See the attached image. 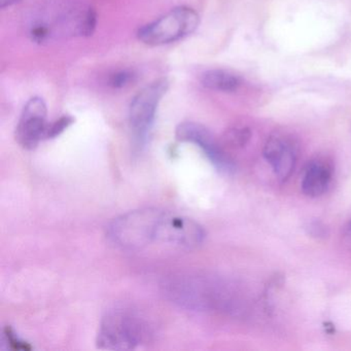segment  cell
Wrapping results in <instances>:
<instances>
[{
    "instance_id": "5",
    "label": "cell",
    "mask_w": 351,
    "mask_h": 351,
    "mask_svg": "<svg viewBox=\"0 0 351 351\" xmlns=\"http://www.w3.org/2000/svg\"><path fill=\"white\" fill-rule=\"evenodd\" d=\"M176 136L180 143H193L200 147L207 159L219 171L232 173L235 170V164L232 158L215 138L213 133L203 125L193 122L182 123L176 128Z\"/></svg>"
},
{
    "instance_id": "2",
    "label": "cell",
    "mask_w": 351,
    "mask_h": 351,
    "mask_svg": "<svg viewBox=\"0 0 351 351\" xmlns=\"http://www.w3.org/2000/svg\"><path fill=\"white\" fill-rule=\"evenodd\" d=\"M149 336L151 328L143 316L126 308H116L102 318L97 346L108 350H129L147 342Z\"/></svg>"
},
{
    "instance_id": "10",
    "label": "cell",
    "mask_w": 351,
    "mask_h": 351,
    "mask_svg": "<svg viewBox=\"0 0 351 351\" xmlns=\"http://www.w3.org/2000/svg\"><path fill=\"white\" fill-rule=\"evenodd\" d=\"M136 80V73L130 69H124V71H116L110 75L108 79V85L114 89H123L128 87L131 84L134 83Z\"/></svg>"
},
{
    "instance_id": "1",
    "label": "cell",
    "mask_w": 351,
    "mask_h": 351,
    "mask_svg": "<svg viewBox=\"0 0 351 351\" xmlns=\"http://www.w3.org/2000/svg\"><path fill=\"white\" fill-rule=\"evenodd\" d=\"M166 213L156 208L129 211L116 217L108 227V237L118 247L141 250L160 244Z\"/></svg>"
},
{
    "instance_id": "16",
    "label": "cell",
    "mask_w": 351,
    "mask_h": 351,
    "mask_svg": "<svg viewBox=\"0 0 351 351\" xmlns=\"http://www.w3.org/2000/svg\"><path fill=\"white\" fill-rule=\"evenodd\" d=\"M343 238H344L345 244L351 250V219L345 228Z\"/></svg>"
},
{
    "instance_id": "9",
    "label": "cell",
    "mask_w": 351,
    "mask_h": 351,
    "mask_svg": "<svg viewBox=\"0 0 351 351\" xmlns=\"http://www.w3.org/2000/svg\"><path fill=\"white\" fill-rule=\"evenodd\" d=\"M203 87L217 92H235L241 85L237 75L223 69H211L205 71L201 77Z\"/></svg>"
},
{
    "instance_id": "11",
    "label": "cell",
    "mask_w": 351,
    "mask_h": 351,
    "mask_svg": "<svg viewBox=\"0 0 351 351\" xmlns=\"http://www.w3.org/2000/svg\"><path fill=\"white\" fill-rule=\"evenodd\" d=\"M3 341L8 348L14 349V350H32V345L21 340L10 326H7L3 330Z\"/></svg>"
},
{
    "instance_id": "7",
    "label": "cell",
    "mask_w": 351,
    "mask_h": 351,
    "mask_svg": "<svg viewBox=\"0 0 351 351\" xmlns=\"http://www.w3.org/2000/svg\"><path fill=\"white\" fill-rule=\"evenodd\" d=\"M297 143L289 135L275 133L265 143L264 155L275 176L281 182L291 178L297 163Z\"/></svg>"
},
{
    "instance_id": "6",
    "label": "cell",
    "mask_w": 351,
    "mask_h": 351,
    "mask_svg": "<svg viewBox=\"0 0 351 351\" xmlns=\"http://www.w3.org/2000/svg\"><path fill=\"white\" fill-rule=\"evenodd\" d=\"M47 116V104L42 98L28 100L16 129V139L24 149H36L43 139H46L49 126Z\"/></svg>"
},
{
    "instance_id": "13",
    "label": "cell",
    "mask_w": 351,
    "mask_h": 351,
    "mask_svg": "<svg viewBox=\"0 0 351 351\" xmlns=\"http://www.w3.org/2000/svg\"><path fill=\"white\" fill-rule=\"evenodd\" d=\"M75 123V119L71 116L61 117L58 120L55 121L52 124H49L47 130L46 139H52L62 134L67 128Z\"/></svg>"
},
{
    "instance_id": "8",
    "label": "cell",
    "mask_w": 351,
    "mask_h": 351,
    "mask_svg": "<svg viewBox=\"0 0 351 351\" xmlns=\"http://www.w3.org/2000/svg\"><path fill=\"white\" fill-rule=\"evenodd\" d=\"M332 168L328 162L316 159L310 162L304 171L301 186L304 194L312 198L322 196L328 191L332 180Z\"/></svg>"
},
{
    "instance_id": "3",
    "label": "cell",
    "mask_w": 351,
    "mask_h": 351,
    "mask_svg": "<svg viewBox=\"0 0 351 351\" xmlns=\"http://www.w3.org/2000/svg\"><path fill=\"white\" fill-rule=\"evenodd\" d=\"M200 18L193 9L176 8L159 19L145 24L137 32V38L147 46L159 47L178 42L198 28Z\"/></svg>"
},
{
    "instance_id": "17",
    "label": "cell",
    "mask_w": 351,
    "mask_h": 351,
    "mask_svg": "<svg viewBox=\"0 0 351 351\" xmlns=\"http://www.w3.org/2000/svg\"><path fill=\"white\" fill-rule=\"evenodd\" d=\"M21 0H0V7L1 9H7V8L12 7L16 3H20Z\"/></svg>"
},
{
    "instance_id": "12",
    "label": "cell",
    "mask_w": 351,
    "mask_h": 351,
    "mask_svg": "<svg viewBox=\"0 0 351 351\" xmlns=\"http://www.w3.org/2000/svg\"><path fill=\"white\" fill-rule=\"evenodd\" d=\"M252 137V132L250 129L245 127L233 128L227 133L226 141L234 147H243Z\"/></svg>"
},
{
    "instance_id": "15",
    "label": "cell",
    "mask_w": 351,
    "mask_h": 351,
    "mask_svg": "<svg viewBox=\"0 0 351 351\" xmlns=\"http://www.w3.org/2000/svg\"><path fill=\"white\" fill-rule=\"evenodd\" d=\"M308 233L316 238H324L328 235V229L320 221H312L308 225Z\"/></svg>"
},
{
    "instance_id": "4",
    "label": "cell",
    "mask_w": 351,
    "mask_h": 351,
    "mask_svg": "<svg viewBox=\"0 0 351 351\" xmlns=\"http://www.w3.org/2000/svg\"><path fill=\"white\" fill-rule=\"evenodd\" d=\"M169 82L156 80L141 89L133 97L129 108V124L135 145L138 149L145 147L155 123L158 106L167 93Z\"/></svg>"
},
{
    "instance_id": "14",
    "label": "cell",
    "mask_w": 351,
    "mask_h": 351,
    "mask_svg": "<svg viewBox=\"0 0 351 351\" xmlns=\"http://www.w3.org/2000/svg\"><path fill=\"white\" fill-rule=\"evenodd\" d=\"M50 34V27L44 22H38L32 26V30H30V36H32V40L36 43H44L45 40H48Z\"/></svg>"
}]
</instances>
